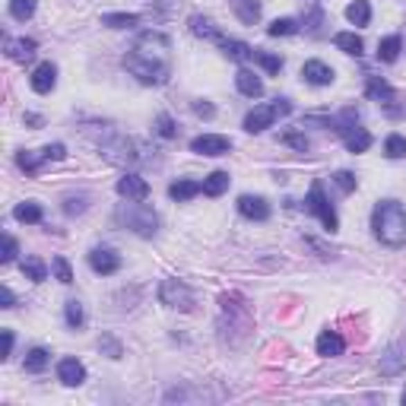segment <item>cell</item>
Instances as JSON below:
<instances>
[{
	"mask_svg": "<svg viewBox=\"0 0 406 406\" xmlns=\"http://www.w3.org/2000/svg\"><path fill=\"white\" fill-rule=\"evenodd\" d=\"M124 67L143 86H162L172 76V42L162 32H143L124 54Z\"/></svg>",
	"mask_w": 406,
	"mask_h": 406,
	"instance_id": "obj_1",
	"label": "cell"
},
{
	"mask_svg": "<svg viewBox=\"0 0 406 406\" xmlns=\"http://www.w3.org/2000/svg\"><path fill=\"white\" fill-rule=\"evenodd\" d=\"M371 232L387 248L406 245V206L400 200H378L371 210Z\"/></svg>",
	"mask_w": 406,
	"mask_h": 406,
	"instance_id": "obj_2",
	"label": "cell"
},
{
	"mask_svg": "<svg viewBox=\"0 0 406 406\" xmlns=\"http://www.w3.org/2000/svg\"><path fill=\"white\" fill-rule=\"evenodd\" d=\"M114 219H118L124 229H130L134 235L140 238H152L159 232V216L152 206H146L143 200H127L121 203L118 210H114Z\"/></svg>",
	"mask_w": 406,
	"mask_h": 406,
	"instance_id": "obj_3",
	"label": "cell"
},
{
	"mask_svg": "<svg viewBox=\"0 0 406 406\" xmlns=\"http://www.w3.org/2000/svg\"><path fill=\"white\" fill-rule=\"evenodd\" d=\"M98 150L105 152L108 162L114 166H136V162H143V152H140V143L130 140V136H121V134H112L108 140H98Z\"/></svg>",
	"mask_w": 406,
	"mask_h": 406,
	"instance_id": "obj_4",
	"label": "cell"
},
{
	"mask_svg": "<svg viewBox=\"0 0 406 406\" xmlns=\"http://www.w3.org/2000/svg\"><path fill=\"white\" fill-rule=\"evenodd\" d=\"M219 305H222V321H219V327H222V330L232 327L235 333L245 337V333L251 330V324H254L251 321V308L245 305V299H241V295H222Z\"/></svg>",
	"mask_w": 406,
	"mask_h": 406,
	"instance_id": "obj_5",
	"label": "cell"
},
{
	"mask_svg": "<svg viewBox=\"0 0 406 406\" xmlns=\"http://www.w3.org/2000/svg\"><path fill=\"white\" fill-rule=\"evenodd\" d=\"M292 112V102L289 98H276L273 105H257L254 112L245 114V130L248 134H261V130H267L276 118H283V114Z\"/></svg>",
	"mask_w": 406,
	"mask_h": 406,
	"instance_id": "obj_6",
	"label": "cell"
},
{
	"mask_svg": "<svg viewBox=\"0 0 406 406\" xmlns=\"http://www.w3.org/2000/svg\"><path fill=\"white\" fill-rule=\"evenodd\" d=\"M305 210L315 213V216L324 222V229H327V232H337V229H339V219H337V213H333V206H330V200H327V194H324L321 181H315V184H311L308 197H305Z\"/></svg>",
	"mask_w": 406,
	"mask_h": 406,
	"instance_id": "obj_7",
	"label": "cell"
},
{
	"mask_svg": "<svg viewBox=\"0 0 406 406\" xmlns=\"http://www.w3.org/2000/svg\"><path fill=\"white\" fill-rule=\"evenodd\" d=\"M159 301L168 305V308L191 311L194 308V292H191L188 283H181V279H162V286H159Z\"/></svg>",
	"mask_w": 406,
	"mask_h": 406,
	"instance_id": "obj_8",
	"label": "cell"
},
{
	"mask_svg": "<svg viewBox=\"0 0 406 406\" xmlns=\"http://www.w3.org/2000/svg\"><path fill=\"white\" fill-rule=\"evenodd\" d=\"M229 150H232V140L222 134H200L191 140V152L197 156H229Z\"/></svg>",
	"mask_w": 406,
	"mask_h": 406,
	"instance_id": "obj_9",
	"label": "cell"
},
{
	"mask_svg": "<svg viewBox=\"0 0 406 406\" xmlns=\"http://www.w3.org/2000/svg\"><path fill=\"white\" fill-rule=\"evenodd\" d=\"M118 194L124 197V200H146V197H150V181H146L143 175L127 172L124 178H118Z\"/></svg>",
	"mask_w": 406,
	"mask_h": 406,
	"instance_id": "obj_10",
	"label": "cell"
},
{
	"mask_svg": "<svg viewBox=\"0 0 406 406\" xmlns=\"http://www.w3.org/2000/svg\"><path fill=\"white\" fill-rule=\"evenodd\" d=\"M89 267L98 273V276H112V273L121 270V257H118V251H112V248H92L89 251Z\"/></svg>",
	"mask_w": 406,
	"mask_h": 406,
	"instance_id": "obj_11",
	"label": "cell"
},
{
	"mask_svg": "<svg viewBox=\"0 0 406 406\" xmlns=\"http://www.w3.org/2000/svg\"><path fill=\"white\" fill-rule=\"evenodd\" d=\"M238 213L245 219H254V222H267V219H270V203L263 200V197L241 194L238 197Z\"/></svg>",
	"mask_w": 406,
	"mask_h": 406,
	"instance_id": "obj_12",
	"label": "cell"
},
{
	"mask_svg": "<svg viewBox=\"0 0 406 406\" xmlns=\"http://www.w3.org/2000/svg\"><path fill=\"white\" fill-rule=\"evenodd\" d=\"M58 381L67 387H80L86 381V365L80 359H60L58 362Z\"/></svg>",
	"mask_w": 406,
	"mask_h": 406,
	"instance_id": "obj_13",
	"label": "cell"
},
{
	"mask_svg": "<svg viewBox=\"0 0 406 406\" xmlns=\"http://www.w3.org/2000/svg\"><path fill=\"white\" fill-rule=\"evenodd\" d=\"M32 89L35 92H42V96H45V92H51L54 89V83H58V67H54L51 60H45V64H38L35 70H32Z\"/></svg>",
	"mask_w": 406,
	"mask_h": 406,
	"instance_id": "obj_14",
	"label": "cell"
},
{
	"mask_svg": "<svg viewBox=\"0 0 406 406\" xmlns=\"http://www.w3.org/2000/svg\"><path fill=\"white\" fill-rule=\"evenodd\" d=\"M301 76H305L311 86H330L333 83V67L330 64H324V60H305Z\"/></svg>",
	"mask_w": 406,
	"mask_h": 406,
	"instance_id": "obj_15",
	"label": "cell"
},
{
	"mask_svg": "<svg viewBox=\"0 0 406 406\" xmlns=\"http://www.w3.org/2000/svg\"><path fill=\"white\" fill-rule=\"evenodd\" d=\"M235 86H238L241 96H248V98H261L263 96V80L248 67H241L238 73H235Z\"/></svg>",
	"mask_w": 406,
	"mask_h": 406,
	"instance_id": "obj_16",
	"label": "cell"
},
{
	"mask_svg": "<svg viewBox=\"0 0 406 406\" xmlns=\"http://www.w3.org/2000/svg\"><path fill=\"white\" fill-rule=\"evenodd\" d=\"M38 51V42L35 38H10L7 42V58L16 60V64H26V60H32Z\"/></svg>",
	"mask_w": 406,
	"mask_h": 406,
	"instance_id": "obj_17",
	"label": "cell"
},
{
	"mask_svg": "<svg viewBox=\"0 0 406 406\" xmlns=\"http://www.w3.org/2000/svg\"><path fill=\"white\" fill-rule=\"evenodd\" d=\"M343 349H346V339L337 330H324L317 337V355H324V359H337V355H343Z\"/></svg>",
	"mask_w": 406,
	"mask_h": 406,
	"instance_id": "obj_18",
	"label": "cell"
},
{
	"mask_svg": "<svg viewBox=\"0 0 406 406\" xmlns=\"http://www.w3.org/2000/svg\"><path fill=\"white\" fill-rule=\"evenodd\" d=\"M235 10V16H238L245 26H257L261 23V0H229Z\"/></svg>",
	"mask_w": 406,
	"mask_h": 406,
	"instance_id": "obj_19",
	"label": "cell"
},
{
	"mask_svg": "<svg viewBox=\"0 0 406 406\" xmlns=\"http://www.w3.org/2000/svg\"><path fill=\"white\" fill-rule=\"evenodd\" d=\"M191 32H194V35L197 38H210V42H222V32H219L216 29V23H213V19H210V16H200V13H197V16H191Z\"/></svg>",
	"mask_w": 406,
	"mask_h": 406,
	"instance_id": "obj_20",
	"label": "cell"
},
{
	"mask_svg": "<svg viewBox=\"0 0 406 406\" xmlns=\"http://www.w3.org/2000/svg\"><path fill=\"white\" fill-rule=\"evenodd\" d=\"M365 92H369V98L381 102V105H394V89H391V83H384L381 76H369Z\"/></svg>",
	"mask_w": 406,
	"mask_h": 406,
	"instance_id": "obj_21",
	"label": "cell"
},
{
	"mask_svg": "<svg viewBox=\"0 0 406 406\" xmlns=\"http://www.w3.org/2000/svg\"><path fill=\"white\" fill-rule=\"evenodd\" d=\"M406 369V355L400 346H391L381 355V375H400Z\"/></svg>",
	"mask_w": 406,
	"mask_h": 406,
	"instance_id": "obj_22",
	"label": "cell"
},
{
	"mask_svg": "<svg viewBox=\"0 0 406 406\" xmlns=\"http://www.w3.org/2000/svg\"><path fill=\"white\" fill-rule=\"evenodd\" d=\"M343 143H346L349 152H365L371 146V134L365 127H349L346 134H343Z\"/></svg>",
	"mask_w": 406,
	"mask_h": 406,
	"instance_id": "obj_23",
	"label": "cell"
},
{
	"mask_svg": "<svg viewBox=\"0 0 406 406\" xmlns=\"http://www.w3.org/2000/svg\"><path fill=\"white\" fill-rule=\"evenodd\" d=\"M13 216L19 219V222H29V226H35V222H42V219H45V213H42V203L26 200V203H16Z\"/></svg>",
	"mask_w": 406,
	"mask_h": 406,
	"instance_id": "obj_24",
	"label": "cell"
},
{
	"mask_svg": "<svg viewBox=\"0 0 406 406\" xmlns=\"http://www.w3.org/2000/svg\"><path fill=\"white\" fill-rule=\"evenodd\" d=\"M219 45H222L226 58H232V60H254V48L245 45V42H238V38H222Z\"/></svg>",
	"mask_w": 406,
	"mask_h": 406,
	"instance_id": "obj_25",
	"label": "cell"
},
{
	"mask_svg": "<svg viewBox=\"0 0 406 406\" xmlns=\"http://www.w3.org/2000/svg\"><path fill=\"white\" fill-rule=\"evenodd\" d=\"M346 19L353 26H369L371 23V3L369 0H353L346 7Z\"/></svg>",
	"mask_w": 406,
	"mask_h": 406,
	"instance_id": "obj_26",
	"label": "cell"
},
{
	"mask_svg": "<svg viewBox=\"0 0 406 406\" xmlns=\"http://www.w3.org/2000/svg\"><path fill=\"white\" fill-rule=\"evenodd\" d=\"M229 191V172H213L203 178V194L206 197H222Z\"/></svg>",
	"mask_w": 406,
	"mask_h": 406,
	"instance_id": "obj_27",
	"label": "cell"
},
{
	"mask_svg": "<svg viewBox=\"0 0 406 406\" xmlns=\"http://www.w3.org/2000/svg\"><path fill=\"white\" fill-rule=\"evenodd\" d=\"M200 191H203L200 181H175L172 188H168V197L178 200V203H184V200H191V197H197Z\"/></svg>",
	"mask_w": 406,
	"mask_h": 406,
	"instance_id": "obj_28",
	"label": "cell"
},
{
	"mask_svg": "<svg viewBox=\"0 0 406 406\" xmlns=\"http://www.w3.org/2000/svg\"><path fill=\"white\" fill-rule=\"evenodd\" d=\"M400 48H403V42H400V35H387L378 42V60H384V64H394V60L400 58Z\"/></svg>",
	"mask_w": 406,
	"mask_h": 406,
	"instance_id": "obj_29",
	"label": "cell"
},
{
	"mask_svg": "<svg viewBox=\"0 0 406 406\" xmlns=\"http://www.w3.org/2000/svg\"><path fill=\"white\" fill-rule=\"evenodd\" d=\"M42 162H48V156H45V150L42 152H16V166L23 168L26 175H38V168H42Z\"/></svg>",
	"mask_w": 406,
	"mask_h": 406,
	"instance_id": "obj_30",
	"label": "cell"
},
{
	"mask_svg": "<svg viewBox=\"0 0 406 406\" xmlns=\"http://www.w3.org/2000/svg\"><path fill=\"white\" fill-rule=\"evenodd\" d=\"M60 210H64V216H83L89 210V194H67Z\"/></svg>",
	"mask_w": 406,
	"mask_h": 406,
	"instance_id": "obj_31",
	"label": "cell"
},
{
	"mask_svg": "<svg viewBox=\"0 0 406 406\" xmlns=\"http://www.w3.org/2000/svg\"><path fill=\"white\" fill-rule=\"evenodd\" d=\"M333 45L339 48V51H346V54H355L359 58L362 51H365V42H362L355 32H339L337 38H333Z\"/></svg>",
	"mask_w": 406,
	"mask_h": 406,
	"instance_id": "obj_32",
	"label": "cell"
},
{
	"mask_svg": "<svg viewBox=\"0 0 406 406\" xmlns=\"http://www.w3.org/2000/svg\"><path fill=\"white\" fill-rule=\"evenodd\" d=\"M23 276L32 279V283H45L48 279V267L42 257H26L23 261Z\"/></svg>",
	"mask_w": 406,
	"mask_h": 406,
	"instance_id": "obj_33",
	"label": "cell"
},
{
	"mask_svg": "<svg viewBox=\"0 0 406 406\" xmlns=\"http://www.w3.org/2000/svg\"><path fill=\"white\" fill-rule=\"evenodd\" d=\"M48 362H51V355H48V349L35 346L26 353V371H32V375H38V371L48 369Z\"/></svg>",
	"mask_w": 406,
	"mask_h": 406,
	"instance_id": "obj_34",
	"label": "cell"
},
{
	"mask_svg": "<svg viewBox=\"0 0 406 406\" xmlns=\"http://www.w3.org/2000/svg\"><path fill=\"white\" fill-rule=\"evenodd\" d=\"M136 23H140L136 13H105L102 16V26H108V29H130Z\"/></svg>",
	"mask_w": 406,
	"mask_h": 406,
	"instance_id": "obj_35",
	"label": "cell"
},
{
	"mask_svg": "<svg viewBox=\"0 0 406 406\" xmlns=\"http://www.w3.org/2000/svg\"><path fill=\"white\" fill-rule=\"evenodd\" d=\"M35 0H10V16H13L16 23H26V19H32L35 16Z\"/></svg>",
	"mask_w": 406,
	"mask_h": 406,
	"instance_id": "obj_36",
	"label": "cell"
},
{
	"mask_svg": "<svg viewBox=\"0 0 406 406\" xmlns=\"http://www.w3.org/2000/svg\"><path fill=\"white\" fill-rule=\"evenodd\" d=\"M295 32H299V23H295V19H273L270 26H267V35L270 38H279V35H295Z\"/></svg>",
	"mask_w": 406,
	"mask_h": 406,
	"instance_id": "obj_37",
	"label": "cell"
},
{
	"mask_svg": "<svg viewBox=\"0 0 406 406\" xmlns=\"http://www.w3.org/2000/svg\"><path fill=\"white\" fill-rule=\"evenodd\" d=\"M384 156L387 159H403L406 156V136H400V134L387 136V140H384Z\"/></svg>",
	"mask_w": 406,
	"mask_h": 406,
	"instance_id": "obj_38",
	"label": "cell"
},
{
	"mask_svg": "<svg viewBox=\"0 0 406 406\" xmlns=\"http://www.w3.org/2000/svg\"><path fill=\"white\" fill-rule=\"evenodd\" d=\"M64 317H67V327H73V330H80L83 327V321H86V311H83V305L80 301H67V308H64Z\"/></svg>",
	"mask_w": 406,
	"mask_h": 406,
	"instance_id": "obj_39",
	"label": "cell"
},
{
	"mask_svg": "<svg viewBox=\"0 0 406 406\" xmlns=\"http://www.w3.org/2000/svg\"><path fill=\"white\" fill-rule=\"evenodd\" d=\"M254 60L267 70V73H279V70H283V58H276V54H267V51H257L254 48Z\"/></svg>",
	"mask_w": 406,
	"mask_h": 406,
	"instance_id": "obj_40",
	"label": "cell"
},
{
	"mask_svg": "<svg viewBox=\"0 0 406 406\" xmlns=\"http://www.w3.org/2000/svg\"><path fill=\"white\" fill-rule=\"evenodd\" d=\"M156 134L162 136V140H175V136H178V127H175L172 114H159L156 118Z\"/></svg>",
	"mask_w": 406,
	"mask_h": 406,
	"instance_id": "obj_41",
	"label": "cell"
},
{
	"mask_svg": "<svg viewBox=\"0 0 406 406\" xmlns=\"http://www.w3.org/2000/svg\"><path fill=\"white\" fill-rule=\"evenodd\" d=\"M51 267H54V276H58L64 286H70V283H73V270H70V261H67V257H54Z\"/></svg>",
	"mask_w": 406,
	"mask_h": 406,
	"instance_id": "obj_42",
	"label": "cell"
},
{
	"mask_svg": "<svg viewBox=\"0 0 406 406\" xmlns=\"http://www.w3.org/2000/svg\"><path fill=\"white\" fill-rule=\"evenodd\" d=\"M333 181L339 184V191H343V194H353V191H355V184H359V181H355V175H353V172H346V168L333 175Z\"/></svg>",
	"mask_w": 406,
	"mask_h": 406,
	"instance_id": "obj_43",
	"label": "cell"
},
{
	"mask_svg": "<svg viewBox=\"0 0 406 406\" xmlns=\"http://www.w3.org/2000/svg\"><path fill=\"white\" fill-rule=\"evenodd\" d=\"M283 143L292 146V150H299V152H308L311 150V143H308V136H305V134H283Z\"/></svg>",
	"mask_w": 406,
	"mask_h": 406,
	"instance_id": "obj_44",
	"label": "cell"
},
{
	"mask_svg": "<svg viewBox=\"0 0 406 406\" xmlns=\"http://www.w3.org/2000/svg\"><path fill=\"white\" fill-rule=\"evenodd\" d=\"M16 254H19V245H16V238H13V235H3V254H0V261L10 263V261H16Z\"/></svg>",
	"mask_w": 406,
	"mask_h": 406,
	"instance_id": "obj_45",
	"label": "cell"
},
{
	"mask_svg": "<svg viewBox=\"0 0 406 406\" xmlns=\"http://www.w3.org/2000/svg\"><path fill=\"white\" fill-rule=\"evenodd\" d=\"M98 349H105V353H108V359H121V346H118V343H114L112 337L98 339Z\"/></svg>",
	"mask_w": 406,
	"mask_h": 406,
	"instance_id": "obj_46",
	"label": "cell"
},
{
	"mask_svg": "<svg viewBox=\"0 0 406 406\" xmlns=\"http://www.w3.org/2000/svg\"><path fill=\"white\" fill-rule=\"evenodd\" d=\"M305 23H308V29L311 32H321V23H324V13L317 7H311L308 10V19H305Z\"/></svg>",
	"mask_w": 406,
	"mask_h": 406,
	"instance_id": "obj_47",
	"label": "cell"
},
{
	"mask_svg": "<svg viewBox=\"0 0 406 406\" xmlns=\"http://www.w3.org/2000/svg\"><path fill=\"white\" fill-rule=\"evenodd\" d=\"M45 156L54 159V162H60V159H67V146H64V143H51V146H45Z\"/></svg>",
	"mask_w": 406,
	"mask_h": 406,
	"instance_id": "obj_48",
	"label": "cell"
},
{
	"mask_svg": "<svg viewBox=\"0 0 406 406\" xmlns=\"http://www.w3.org/2000/svg\"><path fill=\"white\" fill-rule=\"evenodd\" d=\"M194 114H200V118H213V114H216V108L210 105V102H194Z\"/></svg>",
	"mask_w": 406,
	"mask_h": 406,
	"instance_id": "obj_49",
	"label": "cell"
},
{
	"mask_svg": "<svg viewBox=\"0 0 406 406\" xmlns=\"http://www.w3.org/2000/svg\"><path fill=\"white\" fill-rule=\"evenodd\" d=\"M0 301H3L0 308H13V305H16V295H13V289H10V286H3V289H0Z\"/></svg>",
	"mask_w": 406,
	"mask_h": 406,
	"instance_id": "obj_50",
	"label": "cell"
},
{
	"mask_svg": "<svg viewBox=\"0 0 406 406\" xmlns=\"http://www.w3.org/2000/svg\"><path fill=\"white\" fill-rule=\"evenodd\" d=\"M13 343H16L13 330H3V359H10V355H13Z\"/></svg>",
	"mask_w": 406,
	"mask_h": 406,
	"instance_id": "obj_51",
	"label": "cell"
},
{
	"mask_svg": "<svg viewBox=\"0 0 406 406\" xmlns=\"http://www.w3.org/2000/svg\"><path fill=\"white\" fill-rule=\"evenodd\" d=\"M403 403H406V391H403Z\"/></svg>",
	"mask_w": 406,
	"mask_h": 406,
	"instance_id": "obj_52",
	"label": "cell"
}]
</instances>
